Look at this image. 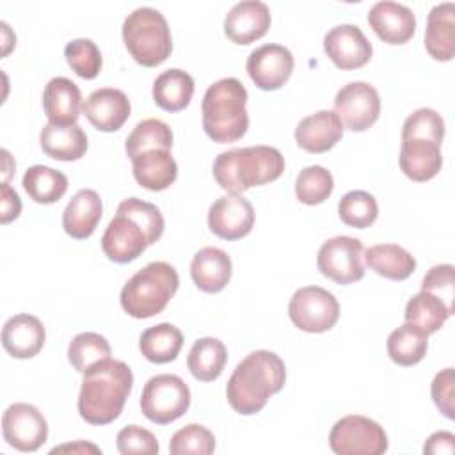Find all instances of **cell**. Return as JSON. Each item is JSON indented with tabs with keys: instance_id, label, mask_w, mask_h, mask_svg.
<instances>
[{
	"instance_id": "cell-9",
	"label": "cell",
	"mask_w": 455,
	"mask_h": 455,
	"mask_svg": "<svg viewBox=\"0 0 455 455\" xmlns=\"http://www.w3.org/2000/svg\"><path fill=\"white\" fill-rule=\"evenodd\" d=\"M387 444L384 428L359 414L338 419L329 434V446L338 455H382Z\"/></svg>"
},
{
	"instance_id": "cell-46",
	"label": "cell",
	"mask_w": 455,
	"mask_h": 455,
	"mask_svg": "<svg viewBox=\"0 0 455 455\" xmlns=\"http://www.w3.org/2000/svg\"><path fill=\"white\" fill-rule=\"evenodd\" d=\"M21 212L20 196L11 188L7 181L2 183V224H9L11 220L18 219Z\"/></svg>"
},
{
	"instance_id": "cell-37",
	"label": "cell",
	"mask_w": 455,
	"mask_h": 455,
	"mask_svg": "<svg viewBox=\"0 0 455 455\" xmlns=\"http://www.w3.org/2000/svg\"><path fill=\"white\" fill-rule=\"evenodd\" d=\"M153 148L171 149L172 148V130L169 128L167 123L149 117V119H144L135 124L132 133L126 137L124 149L132 160L139 153H142L146 149H153Z\"/></svg>"
},
{
	"instance_id": "cell-39",
	"label": "cell",
	"mask_w": 455,
	"mask_h": 455,
	"mask_svg": "<svg viewBox=\"0 0 455 455\" xmlns=\"http://www.w3.org/2000/svg\"><path fill=\"white\" fill-rule=\"evenodd\" d=\"M334 188L332 174L322 165L304 167L295 181V196L302 204L313 206L323 203Z\"/></svg>"
},
{
	"instance_id": "cell-17",
	"label": "cell",
	"mask_w": 455,
	"mask_h": 455,
	"mask_svg": "<svg viewBox=\"0 0 455 455\" xmlns=\"http://www.w3.org/2000/svg\"><path fill=\"white\" fill-rule=\"evenodd\" d=\"M270 9L259 0L235 4L224 18V34L236 44H251L270 28Z\"/></svg>"
},
{
	"instance_id": "cell-28",
	"label": "cell",
	"mask_w": 455,
	"mask_h": 455,
	"mask_svg": "<svg viewBox=\"0 0 455 455\" xmlns=\"http://www.w3.org/2000/svg\"><path fill=\"white\" fill-rule=\"evenodd\" d=\"M39 142L50 158L60 162L78 160L87 151V135L78 124L60 126L48 123L39 133Z\"/></svg>"
},
{
	"instance_id": "cell-2",
	"label": "cell",
	"mask_w": 455,
	"mask_h": 455,
	"mask_svg": "<svg viewBox=\"0 0 455 455\" xmlns=\"http://www.w3.org/2000/svg\"><path fill=\"white\" fill-rule=\"evenodd\" d=\"M284 361L275 352L254 350L233 370L226 386V396L238 414L251 416L259 412L268 398L284 387Z\"/></svg>"
},
{
	"instance_id": "cell-19",
	"label": "cell",
	"mask_w": 455,
	"mask_h": 455,
	"mask_svg": "<svg viewBox=\"0 0 455 455\" xmlns=\"http://www.w3.org/2000/svg\"><path fill=\"white\" fill-rule=\"evenodd\" d=\"M368 25L387 44L407 43L416 30V14L403 4L382 0L368 12Z\"/></svg>"
},
{
	"instance_id": "cell-36",
	"label": "cell",
	"mask_w": 455,
	"mask_h": 455,
	"mask_svg": "<svg viewBox=\"0 0 455 455\" xmlns=\"http://www.w3.org/2000/svg\"><path fill=\"white\" fill-rule=\"evenodd\" d=\"M110 352L112 348L107 338L91 331L76 334L68 345V359L71 366L80 373H85L94 364L108 359Z\"/></svg>"
},
{
	"instance_id": "cell-45",
	"label": "cell",
	"mask_w": 455,
	"mask_h": 455,
	"mask_svg": "<svg viewBox=\"0 0 455 455\" xmlns=\"http://www.w3.org/2000/svg\"><path fill=\"white\" fill-rule=\"evenodd\" d=\"M432 400L435 407L446 416L448 419L455 418V373L453 368H444L439 373H435L432 386H430Z\"/></svg>"
},
{
	"instance_id": "cell-47",
	"label": "cell",
	"mask_w": 455,
	"mask_h": 455,
	"mask_svg": "<svg viewBox=\"0 0 455 455\" xmlns=\"http://www.w3.org/2000/svg\"><path fill=\"white\" fill-rule=\"evenodd\" d=\"M423 451L425 453H448L451 455L455 451V435L451 432H446V430H441V432H434L427 441H425V446H423Z\"/></svg>"
},
{
	"instance_id": "cell-43",
	"label": "cell",
	"mask_w": 455,
	"mask_h": 455,
	"mask_svg": "<svg viewBox=\"0 0 455 455\" xmlns=\"http://www.w3.org/2000/svg\"><path fill=\"white\" fill-rule=\"evenodd\" d=\"M421 290L439 297L453 315L455 300V267L450 263L432 267L421 281Z\"/></svg>"
},
{
	"instance_id": "cell-4",
	"label": "cell",
	"mask_w": 455,
	"mask_h": 455,
	"mask_svg": "<svg viewBox=\"0 0 455 455\" xmlns=\"http://www.w3.org/2000/svg\"><path fill=\"white\" fill-rule=\"evenodd\" d=\"M284 171V156L272 146L233 148L213 160V178L228 194L275 181Z\"/></svg>"
},
{
	"instance_id": "cell-35",
	"label": "cell",
	"mask_w": 455,
	"mask_h": 455,
	"mask_svg": "<svg viewBox=\"0 0 455 455\" xmlns=\"http://www.w3.org/2000/svg\"><path fill=\"white\" fill-rule=\"evenodd\" d=\"M450 316L451 311L444 302L425 290L412 295L405 306V322L419 327L427 334L437 332Z\"/></svg>"
},
{
	"instance_id": "cell-33",
	"label": "cell",
	"mask_w": 455,
	"mask_h": 455,
	"mask_svg": "<svg viewBox=\"0 0 455 455\" xmlns=\"http://www.w3.org/2000/svg\"><path fill=\"white\" fill-rule=\"evenodd\" d=\"M387 355L400 366L418 364L428 348V334L419 327L405 322L387 336Z\"/></svg>"
},
{
	"instance_id": "cell-25",
	"label": "cell",
	"mask_w": 455,
	"mask_h": 455,
	"mask_svg": "<svg viewBox=\"0 0 455 455\" xmlns=\"http://www.w3.org/2000/svg\"><path fill=\"white\" fill-rule=\"evenodd\" d=\"M231 258L219 247L199 249L190 263L194 284L204 293H219L231 279Z\"/></svg>"
},
{
	"instance_id": "cell-41",
	"label": "cell",
	"mask_w": 455,
	"mask_h": 455,
	"mask_svg": "<svg viewBox=\"0 0 455 455\" xmlns=\"http://www.w3.org/2000/svg\"><path fill=\"white\" fill-rule=\"evenodd\" d=\"M215 450L213 434L197 423H190L171 437L169 451L172 455H210Z\"/></svg>"
},
{
	"instance_id": "cell-12",
	"label": "cell",
	"mask_w": 455,
	"mask_h": 455,
	"mask_svg": "<svg viewBox=\"0 0 455 455\" xmlns=\"http://www.w3.org/2000/svg\"><path fill=\"white\" fill-rule=\"evenodd\" d=\"M2 435L18 451H36L46 443L48 423L37 407L18 402L4 411Z\"/></svg>"
},
{
	"instance_id": "cell-13",
	"label": "cell",
	"mask_w": 455,
	"mask_h": 455,
	"mask_svg": "<svg viewBox=\"0 0 455 455\" xmlns=\"http://www.w3.org/2000/svg\"><path fill=\"white\" fill-rule=\"evenodd\" d=\"M334 112L348 130L364 132L380 116L379 92L368 82H350L336 92Z\"/></svg>"
},
{
	"instance_id": "cell-21",
	"label": "cell",
	"mask_w": 455,
	"mask_h": 455,
	"mask_svg": "<svg viewBox=\"0 0 455 455\" xmlns=\"http://www.w3.org/2000/svg\"><path fill=\"white\" fill-rule=\"evenodd\" d=\"M343 137V123L334 110H318L299 121L295 142L307 153H325Z\"/></svg>"
},
{
	"instance_id": "cell-27",
	"label": "cell",
	"mask_w": 455,
	"mask_h": 455,
	"mask_svg": "<svg viewBox=\"0 0 455 455\" xmlns=\"http://www.w3.org/2000/svg\"><path fill=\"white\" fill-rule=\"evenodd\" d=\"M103 213V204L100 194L92 188L78 190L62 212L64 231L76 240L89 238Z\"/></svg>"
},
{
	"instance_id": "cell-11",
	"label": "cell",
	"mask_w": 455,
	"mask_h": 455,
	"mask_svg": "<svg viewBox=\"0 0 455 455\" xmlns=\"http://www.w3.org/2000/svg\"><path fill=\"white\" fill-rule=\"evenodd\" d=\"M363 242L352 236H334L318 249L316 265L322 275L338 284H350L364 277Z\"/></svg>"
},
{
	"instance_id": "cell-18",
	"label": "cell",
	"mask_w": 455,
	"mask_h": 455,
	"mask_svg": "<svg viewBox=\"0 0 455 455\" xmlns=\"http://www.w3.org/2000/svg\"><path fill=\"white\" fill-rule=\"evenodd\" d=\"M82 110L96 130L117 132L128 121L132 105L121 89L101 87L87 96Z\"/></svg>"
},
{
	"instance_id": "cell-23",
	"label": "cell",
	"mask_w": 455,
	"mask_h": 455,
	"mask_svg": "<svg viewBox=\"0 0 455 455\" xmlns=\"http://www.w3.org/2000/svg\"><path fill=\"white\" fill-rule=\"evenodd\" d=\"M135 181L153 192L169 188L178 178V164L171 155V149L153 148L139 153L132 158Z\"/></svg>"
},
{
	"instance_id": "cell-30",
	"label": "cell",
	"mask_w": 455,
	"mask_h": 455,
	"mask_svg": "<svg viewBox=\"0 0 455 455\" xmlns=\"http://www.w3.org/2000/svg\"><path fill=\"white\" fill-rule=\"evenodd\" d=\"M194 94V78L178 68H171L156 76L153 82V100L167 112L183 110Z\"/></svg>"
},
{
	"instance_id": "cell-44",
	"label": "cell",
	"mask_w": 455,
	"mask_h": 455,
	"mask_svg": "<svg viewBox=\"0 0 455 455\" xmlns=\"http://www.w3.org/2000/svg\"><path fill=\"white\" fill-rule=\"evenodd\" d=\"M116 441H117L116 443L117 450L123 455H132V453L155 455L160 450L156 437L149 430H146L139 425H128V427L121 428Z\"/></svg>"
},
{
	"instance_id": "cell-26",
	"label": "cell",
	"mask_w": 455,
	"mask_h": 455,
	"mask_svg": "<svg viewBox=\"0 0 455 455\" xmlns=\"http://www.w3.org/2000/svg\"><path fill=\"white\" fill-rule=\"evenodd\" d=\"M425 48L435 60L448 62L455 55V4L444 2L430 9L425 28Z\"/></svg>"
},
{
	"instance_id": "cell-22",
	"label": "cell",
	"mask_w": 455,
	"mask_h": 455,
	"mask_svg": "<svg viewBox=\"0 0 455 455\" xmlns=\"http://www.w3.org/2000/svg\"><path fill=\"white\" fill-rule=\"evenodd\" d=\"M82 107V92L73 80L55 76L44 85L43 108L48 123L60 126L76 124Z\"/></svg>"
},
{
	"instance_id": "cell-8",
	"label": "cell",
	"mask_w": 455,
	"mask_h": 455,
	"mask_svg": "<svg viewBox=\"0 0 455 455\" xmlns=\"http://www.w3.org/2000/svg\"><path fill=\"white\" fill-rule=\"evenodd\" d=\"M190 407V389L185 380L172 373L151 377L140 395L142 414L158 425L181 418Z\"/></svg>"
},
{
	"instance_id": "cell-3",
	"label": "cell",
	"mask_w": 455,
	"mask_h": 455,
	"mask_svg": "<svg viewBox=\"0 0 455 455\" xmlns=\"http://www.w3.org/2000/svg\"><path fill=\"white\" fill-rule=\"evenodd\" d=\"M133 387L130 366L117 359H103L84 373L78 412L91 425H108L119 418Z\"/></svg>"
},
{
	"instance_id": "cell-48",
	"label": "cell",
	"mask_w": 455,
	"mask_h": 455,
	"mask_svg": "<svg viewBox=\"0 0 455 455\" xmlns=\"http://www.w3.org/2000/svg\"><path fill=\"white\" fill-rule=\"evenodd\" d=\"M59 451H71V453H101V450L98 446H94L92 443H85V441H76L71 444H62V446H55L52 450V453H59Z\"/></svg>"
},
{
	"instance_id": "cell-32",
	"label": "cell",
	"mask_w": 455,
	"mask_h": 455,
	"mask_svg": "<svg viewBox=\"0 0 455 455\" xmlns=\"http://www.w3.org/2000/svg\"><path fill=\"white\" fill-rule=\"evenodd\" d=\"M183 347V334L181 331L167 322L158 325L148 327L139 339V348L142 355L156 364L171 363L178 357Z\"/></svg>"
},
{
	"instance_id": "cell-1",
	"label": "cell",
	"mask_w": 455,
	"mask_h": 455,
	"mask_svg": "<svg viewBox=\"0 0 455 455\" xmlns=\"http://www.w3.org/2000/svg\"><path fill=\"white\" fill-rule=\"evenodd\" d=\"M164 233V217L160 210L139 197H128L119 203L114 219L108 222L101 249L116 263L137 259L149 245L160 240Z\"/></svg>"
},
{
	"instance_id": "cell-20",
	"label": "cell",
	"mask_w": 455,
	"mask_h": 455,
	"mask_svg": "<svg viewBox=\"0 0 455 455\" xmlns=\"http://www.w3.org/2000/svg\"><path fill=\"white\" fill-rule=\"evenodd\" d=\"M46 339L43 322L28 313L11 316L2 327V347L16 359H30L39 354Z\"/></svg>"
},
{
	"instance_id": "cell-10",
	"label": "cell",
	"mask_w": 455,
	"mask_h": 455,
	"mask_svg": "<svg viewBox=\"0 0 455 455\" xmlns=\"http://www.w3.org/2000/svg\"><path fill=\"white\" fill-rule=\"evenodd\" d=\"M288 316L295 327L304 332H325L339 318L336 297L320 286L299 288L288 304Z\"/></svg>"
},
{
	"instance_id": "cell-42",
	"label": "cell",
	"mask_w": 455,
	"mask_h": 455,
	"mask_svg": "<svg viewBox=\"0 0 455 455\" xmlns=\"http://www.w3.org/2000/svg\"><path fill=\"white\" fill-rule=\"evenodd\" d=\"M403 139H425L441 146L444 139V121L441 114L427 107L414 110L403 121L402 140Z\"/></svg>"
},
{
	"instance_id": "cell-40",
	"label": "cell",
	"mask_w": 455,
	"mask_h": 455,
	"mask_svg": "<svg viewBox=\"0 0 455 455\" xmlns=\"http://www.w3.org/2000/svg\"><path fill=\"white\" fill-rule=\"evenodd\" d=\"M64 57H66L69 68L80 78H85V80L96 78L101 71V66H103L100 48L96 46L94 41L85 39V37H78V39L69 41L64 48Z\"/></svg>"
},
{
	"instance_id": "cell-6",
	"label": "cell",
	"mask_w": 455,
	"mask_h": 455,
	"mask_svg": "<svg viewBox=\"0 0 455 455\" xmlns=\"http://www.w3.org/2000/svg\"><path fill=\"white\" fill-rule=\"evenodd\" d=\"M180 286L178 272L165 261H151L121 290V307L133 318H151L165 309Z\"/></svg>"
},
{
	"instance_id": "cell-31",
	"label": "cell",
	"mask_w": 455,
	"mask_h": 455,
	"mask_svg": "<svg viewBox=\"0 0 455 455\" xmlns=\"http://www.w3.org/2000/svg\"><path fill=\"white\" fill-rule=\"evenodd\" d=\"M228 363V350L224 343L219 338H199L194 341L188 357L187 366L194 379L201 382H212L220 377L224 366Z\"/></svg>"
},
{
	"instance_id": "cell-38",
	"label": "cell",
	"mask_w": 455,
	"mask_h": 455,
	"mask_svg": "<svg viewBox=\"0 0 455 455\" xmlns=\"http://www.w3.org/2000/svg\"><path fill=\"white\" fill-rule=\"evenodd\" d=\"M338 215L343 224L357 229H366L377 220L379 204L370 192L350 190L339 199Z\"/></svg>"
},
{
	"instance_id": "cell-5",
	"label": "cell",
	"mask_w": 455,
	"mask_h": 455,
	"mask_svg": "<svg viewBox=\"0 0 455 455\" xmlns=\"http://www.w3.org/2000/svg\"><path fill=\"white\" fill-rule=\"evenodd\" d=\"M247 91L238 78L228 76L213 82L201 103L203 128L206 135L219 144L236 142L249 128L245 110Z\"/></svg>"
},
{
	"instance_id": "cell-24",
	"label": "cell",
	"mask_w": 455,
	"mask_h": 455,
	"mask_svg": "<svg viewBox=\"0 0 455 455\" xmlns=\"http://www.w3.org/2000/svg\"><path fill=\"white\" fill-rule=\"evenodd\" d=\"M398 164L409 180L418 183L428 181L441 171V146L425 139H403Z\"/></svg>"
},
{
	"instance_id": "cell-29",
	"label": "cell",
	"mask_w": 455,
	"mask_h": 455,
	"mask_svg": "<svg viewBox=\"0 0 455 455\" xmlns=\"http://www.w3.org/2000/svg\"><path fill=\"white\" fill-rule=\"evenodd\" d=\"M363 256L375 274L391 281H403L416 270L414 256L396 243L371 245Z\"/></svg>"
},
{
	"instance_id": "cell-7",
	"label": "cell",
	"mask_w": 455,
	"mask_h": 455,
	"mask_svg": "<svg viewBox=\"0 0 455 455\" xmlns=\"http://www.w3.org/2000/svg\"><path fill=\"white\" fill-rule=\"evenodd\" d=\"M123 41L133 60L146 68L162 64L172 52L167 20L153 7H139L124 18Z\"/></svg>"
},
{
	"instance_id": "cell-15",
	"label": "cell",
	"mask_w": 455,
	"mask_h": 455,
	"mask_svg": "<svg viewBox=\"0 0 455 455\" xmlns=\"http://www.w3.org/2000/svg\"><path fill=\"white\" fill-rule=\"evenodd\" d=\"M323 52L336 68L357 69L370 62L373 48L357 25L341 23L325 34Z\"/></svg>"
},
{
	"instance_id": "cell-14",
	"label": "cell",
	"mask_w": 455,
	"mask_h": 455,
	"mask_svg": "<svg viewBox=\"0 0 455 455\" xmlns=\"http://www.w3.org/2000/svg\"><path fill=\"white\" fill-rule=\"evenodd\" d=\"M293 55L283 44H263L247 57V73L254 85L261 91H275L283 87L293 71Z\"/></svg>"
},
{
	"instance_id": "cell-16",
	"label": "cell",
	"mask_w": 455,
	"mask_h": 455,
	"mask_svg": "<svg viewBox=\"0 0 455 455\" xmlns=\"http://www.w3.org/2000/svg\"><path fill=\"white\" fill-rule=\"evenodd\" d=\"M254 208L240 194L219 197L208 210V228L222 240H238L251 233Z\"/></svg>"
},
{
	"instance_id": "cell-34",
	"label": "cell",
	"mask_w": 455,
	"mask_h": 455,
	"mask_svg": "<svg viewBox=\"0 0 455 455\" xmlns=\"http://www.w3.org/2000/svg\"><path fill=\"white\" fill-rule=\"evenodd\" d=\"M21 185L32 201L39 204H52L66 194L68 178L57 169L46 165H32L25 171Z\"/></svg>"
}]
</instances>
